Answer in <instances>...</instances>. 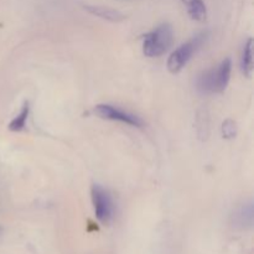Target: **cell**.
<instances>
[{
	"label": "cell",
	"instance_id": "obj_7",
	"mask_svg": "<svg viewBox=\"0 0 254 254\" xmlns=\"http://www.w3.org/2000/svg\"><path fill=\"white\" fill-rule=\"evenodd\" d=\"M185 5L189 15L196 21H205L207 17V9L203 0H181Z\"/></svg>",
	"mask_w": 254,
	"mask_h": 254
},
{
	"label": "cell",
	"instance_id": "obj_4",
	"mask_svg": "<svg viewBox=\"0 0 254 254\" xmlns=\"http://www.w3.org/2000/svg\"><path fill=\"white\" fill-rule=\"evenodd\" d=\"M92 202H93L94 212L99 222L109 223L114 216V203L111 193L103 186L94 184L91 190Z\"/></svg>",
	"mask_w": 254,
	"mask_h": 254
},
{
	"label": "cell",
	"instance_id": "obj_5",
	"mask_svg": "<svg viewBox=\"0 0 254 254\" xmlns=\"http://www.w3.org/2000/svg\"><path fill=\"white\" fill-rule=\"evenodd\" d=\"M94 114L102 119H108V121L121 122V123L128 124V126L140 128L143 127L144 122L140 117L135 114L127 112L124 109L118 108V107L111 106V104H98L94 107Z\"/></svg>",
	"mask_w": 254,
	"mask_h": 254
},
{
	"label": "cell",
	"instance_id": "obj_8",
	"mask_svg": "<svg viewBox=\"0 0 254 254\" xmlns=\"http://www.w3.org/2000/svg\"><path fill=\"white\" fill-rule=\"evenodd\" d=\"M84 7L92 15H96V16L102 17L104 20H109V21H121L124 19V15L121 11L112 9V7L94 6V5H87Z\"/></svg>",
	"mask_w": 254,
	"mask_h": 254
},
{
	"label": "cell",
	"instance_id": "obj_11",
	"mask_svg": "<svg viewBox=\"0 0 254 254\" xmlns=\"http://www.w3.org/2000/svg\"><path fill=\"white\" fill-rule=\"evenodd\" d=\"M222 135L225 139H233L237 135V124L232 119H227L222 124Z\"/></svg>",
	"mask_w": 254,
	"mask_h": 254
},
{
	"label": "cell",
	"instance_id": "obj_3",
	"mask_svg": "<svg viewBox=\"0 0 254 254\" xmlns=\"http://www.w3.org/2000/svg\"><path fill=\"white\" fill-rule=\"evenodd\" d=\"M206 39H207V34L202 32V34L196 35L193 39L188 41L186 44H183L180 47L175 50L173 54L170 55L168 60V69L171 73H178L180 72L186 64H189L193 55L196 54L198 49L205 44Z\"/></svg>",
	"mask_w": 254,
	"mask_h": 254
},
{
	"label": "cell",
	"instance_id": "obj_10",
	"mask_svg": "<svg viewBox=\"0 0 254 254\" xmlns=\"http://www.w3.org/2000/svg\"><path fill=\"white\" fill-rule=\"evenodd\" d=\"M30 113V107L27 102H25L24 106H22L21 111L20 113L10 122L9 124V129L11 131H21L22 129H25V126H26V121L27 117H29Z\"/></svg>",
	"mask_w": 254,
	"mask_h": 254
},
{
	"label": "cell",
	"instance_id": "obj_2",
	"mask_svg": "<svg viewBox=\"0 0 254 254\" xmlns=\"http://www.w3.org/2000/svg\"><path fill=\"white\" fill-rule=\"evenodd\" d=\"M174 41L173 29L170 25L163 24L144 36L143 52L148 57H159L168 52Z\"/></svg>",
	"mask_w": 254,
	"mask_h": 254
},
{
	"label": "cell",
	"instance_id": "obj_6",
	"mask_svg": "<svg viewBox=\"0 0 254 254\" xmlns=\"http://www.w3.org/2000/svg\"><path fill=\"white\" fill-rule=\"evenodd\" d=\"M232 223L235 227L247 228L252 227L253 223V205L248 202L238 207L232 216Z\"/></svg>",
	"mask_w": 254,
	"mask_h": 254
},
{
	"label": "cell",
	"instance_id": "obj_9",
	"mask_svg": "<svg viewBox=\"0 0 254 254\" xmlns=\"http://www.w3.org/2000/svg\"><path fill=\"white\" fill-rule=\"evenodd\" d=\"M241 68L247 77L252 76L253 72V40L248 39L242 50L241 57Z\"/></svg>",
	"mask_w": 254,
	"mask_h": 254
},
{
	"label": "cell",
	"instance_id": "obj_1",
	"mask_svg": "<svg viewBox=\"0 0 254 254\" xmlns=\"http://www.w3.org/2000/svg\"><path fill=\"white\" fill-rule=\"evenodd\" d=\"M232 72V61L225 59L216 68L202 72L197 77L196 88L201 94L222 93L227 87Z\"/></svg>",
	"mask_w": 254,
	"mask_h": 254
}]
</instances>
